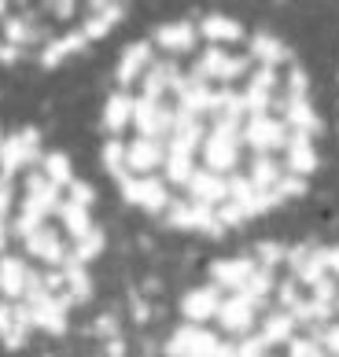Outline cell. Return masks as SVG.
I'll list each match as a JSON object with an SVG mask.
<instances>
[{
	"label": "cell",
	"instance_id": "1",
	"mask_svg": "<svg viewBox=\"0 0 339 357\" xmlns=\"http://www.w3.org/2000/svg\"><path fill=\"white\" fill-rule=\"evenodd\" d=\"M324 140L303 56L225 11L159 22L126 45L100 107V166L119 199L195 240L240 236L299 203Z\"/></svg>",
	"mask_w": 339,
	"mask_h": 357
},
{
	"label": "cell",
	"instance_id": "2",
	"mask_svg": "<svg viewBox=\"0 0 339 357\" xmlns=\"http://www.w3.org/2000/svg\"><path fill=\"white\" fill-rule=\"evenodd\" d=\"M107 229L96 188L33 126H0V350L59 339L89 306Z\"/></svg>",
	"mask_w": 339,
	"mask_h": 357
},
{
	"label": "cell",
	"instance_id": "3",
	"mask_svg": "<svg viewBox=\"0 0 339 357\" xmlns=\"http://www.w3.org/2000/svg\"><path fill=\"white\" fill-rule=\"evenodd\" d=\"M159 357H339V240L284 236L214 258L181 291Z\"/></svg>",
	"mask_w": 339,
	"mask_h": 357
},
{
	"label": "cell",
	"instance_id": "4",
	"mask_svg": "<svg viewBox=\"0 0 339 357\" xmlns=\"http://www.w3.org/2000/svg\"><path fill=\"white\" fill-rule=\"evenodd\" d=\"M126 19V0H0V63L56 70Z\"/></svg>",
	"mask_w": 339,
	"mask_h": 357
},
{
	"label": "cell",
	"instance_id": "5",
	"mask_svg": "<svg viewBox=\"0 0 339 357\" xmlns=\"http://www.w3.org/2000/svg\"><path fill=\"white\" fill-rule=\"evenodd\" d=\"M336 126H339V74H336Z\"/></svg>",
	"mask_w": 339,
	"mask_h": 357
}]
</instances>
